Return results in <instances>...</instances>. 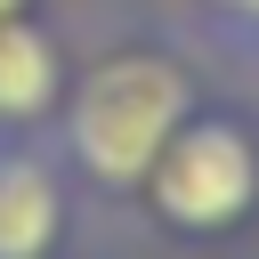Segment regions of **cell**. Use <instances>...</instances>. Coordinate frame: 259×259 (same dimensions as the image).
Returning <instances> with one entry per match:
<instances>
[{
    "label": "cell",
    "mask_w": 259,
    "mask_h": 259,
    "mask_svg": "<svg viewBox=\"0 0 259 259\" xmlns=\"http://www.w3.org/2000/svg\"><path fill=\"white\" fill-rule=\"evenodd\" d=\"M186 113H194V81L162 49H113V57H97L65 89V105H57L65 154H73V170L97 194H138L146 170H154V154L170 146V130Z\"/></svg>",
    "instance_id": "obj_1"
},
{
    "label": "cell",
    "mask_w": 259,
    "mask_h": 259,
    "mask_svg": "<svg viewBox=\"0 0 259 259\" xmlns=\"http://www.w3.org/2000/svg\"><path fill=\"white\" fill-rule=\"evenodd\" d=\"M138 194L178 235H227V227H243L259 210V138L235 113H202L194 105L170 130V146L154 154V170H146Z\"/></svg>",
    "instance_id": "obj_2"
},
{
    "label": "cell",
    "mask_w": 259,
    "mask_h": 259,
    "mask_svg": "<svg viewBox=\"0 0 259 259\" xmlns=\"http://www.w3.org/2000/svg\"><path fill=\"white\" fill-rule=\"evenodd\" d=\"M73 219L65 170L40 146H0V259H57Z\"/></svg>",
    "instance_id": "obj_3"
},
{
    "label": "cell",
    "mask_w": 259,
    "mask_h": 259,
    "mask_svg": "<svg viewBox=\"0 0 259 259\" xmlns=\"http://www.w3.org/2000/svg\"><path fill=\"white\" fill-rule=\"evenodd\" d=\"M65 89H73V81H65L57 40H49L32 16H0V138L57 121Z\"/></svg>",
    "instance_id": "obj_4"
},
{
    "label": "cell",
    "mask_w": 259,
    "mask_h": 259,
    "mask_svg": "<svg viewBox=\"0 0 259 259\" xmlns=\"http://www.w3.org/2000/svg\"><path fill=\"white\" fill-rule=\"evenodd\" d=\"M210 8H219L235 32H259V0H210Z\"/></svg>",
    "instance_id": "obj_5"
},
{
    "label": "cell",
    "mask_w": 259,
    "mask_h": 259,
    "mask_svg": "<svg viewBox=\"0 0 259 259\" xmlns=\"http://www.w3.org/2000/svg\"><path fill=\"white\" fill-rule=\"evenodd\" d=\"M24 8H32V0H0V16H24Z\"/></svg>",
    "instance_id": "obj_6"
}]
</instances>
